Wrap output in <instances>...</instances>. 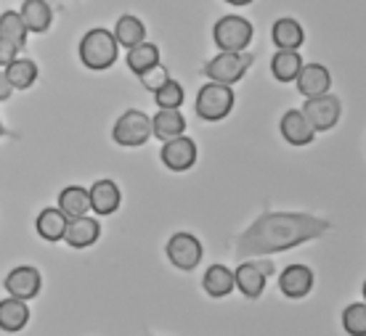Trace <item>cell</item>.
<instances>
[{"instance_id":"29","label":"cell","mask_w":366,"mask_h":336,"mask_svg":"<svg viewBox=\"0 0 366 336\" xmlns=\"http://www.w3.org/2000/svg\"><path fill=\"white\" fill-rule=\"evenodd\" d=\"M342 328L350 336H366V302L348 305L342 312Z\"/></svg>"},{"instance_id":"7","label":"cell","mask_w":366,"mask_h":336,"mask_svg":"<svg viewBox=\"0 0 366 336\" xmlns=\"http://www.w3.org/2000/svg\"><path fill=\"white\" fill-rule=\"evenodd\" d=\"M302 114H305V119L313 125L316 133H327V130H332L337 125L340 114H342V103H340L337 96H330V93L313 96V98L305 101Z\"/></svg>"},{"instance_id":"2","label":"cell","mask_w":366,"mask_h":336,"mask_svg":"<svg viewBox=\"0 0 366 336\" xmlns=\"http://www.w3.org/2000/svg\"><path fill=\"white\" fill-rule=\"evenodd\" d=\"M77 54H80V61H83L85 69H91V72H107L117 61L119 46L109 29L93 27L80 37Z\"/></svg>"},{"instance_id":"30","label":"cell","mask_w":366,"mask_h":336,"mask_svg":"<svg viewBox=\"0 0 366 336\" xmlns=\"http://www.w3.org/2000/svg\"><path fill=\"white\" fill-rule=\"evenodd\" d=\"M183 85L175 80H167L159 91L154 93V103L159 106V109H178L183 103Z\"/></svg>"},{"instance_id":"14","label":"cell","mask_w":366,"mask_h":336,"mask_svg":"<svg viewBox=\"0 0 366 336\" xmlns=\"http://www.w3.org/2000/svg\"><path fill=\"white\" fill-rule=\"evenodd\" d=\"M295 85H297V91H300L305 98L324 96V93H330V88H332V74L324 64H302L297 77H295Z\"/></svg>"},{"instance_id":"35","label":"cell","mask_w":366,"mask_h":336,"mask_svg":"<svg viewBox=\"0 0 366 336\" xmlns=\"http://www.w3.org/2000/svg\"><path fill=\"white\" fill-rule=\"evenodd\" d=\"M9 136V130H6V125H3V119H0V138Z\"/></svg>"},{"instance_id":"17","label":"cell","mask_w":366,"mask_h":336,"mask_svg":"<svg viewBox=\"0 0 366 336\" xmlns=\"http://www.w3.org/2000/svg\"><path fill=\"white\" fill-rule=\"evenodd\" d=\"M19 16L24 19L27 32H35V35H46L54 24V9L48 6V0H24Z\"/></svg>"},{"instance_id":"4","label":"cell","mask_w":366,"mask_h":336,"mask_svg":"<svg viewBox=\"0 0 366 336\" xmlns=\"http://www.w3.org/2000/svg\"><path fill=\"white\" fill-rule=\"evenodd\" d=\"M149 138H152V117L141 109L122 111L112 128V141L122 148H138L149 143Z\"/></svg>"},{"instance_id":"32","label":"cell","mask_w":366,"mask_h":336,"mask_svg":"<svg viewBox=\"0 0 366 336\" xmlns=\"http://www.w3.org/2000/svg\"><path fill=\"white\" fill-rule=\"evenodd\" d=\"M19 51H21V48L14 46L11 40H6V37L0 35V66H9L11 61L19 56Z\"/></svg>"},{"instance_id":"34","label":"cell","mask_w":366,"mask_h":336,"mask_svg":"<svg viewBox=\"0 0 366 336\" xmlns=\"http://www.w3.org/2000/svg\"><path fill=\"white\" fill-rule=\"evenodd\" d=\"M226 3H231V6H247L252 0H226Z\"/></svg>"},{"instance_id":"22","label":"cell","mask_w":366,"mask_h":336,"mask_svg":"<svg viewBox=\"0 0 366 336\" xmlns=\"http://www.w3.org/2000/svg\"><path fill=\"white\" fill-rule=\"evenodd\" d=\"M3 72H6L14 91H29L37 82V77H40L37 64L32 58H24V56H16L9 66H3Z\"/></svg>"},{"instance_id":"26","label":"cell","mask_w":366,"mask_h":336,"mask_svg":"<svg viewBox=\"0 0 366 336\" xmlns=\"http://www.w3.org/2000/svg\"><path fill=\"white\" fill-rule=\"evenodd\" d=\"M125 64L133 74H141L152 69L154 64H159V48L154 43H138V46L128 48V58H125Z\"/></svg>"},{"instance_id":"6","label":"cell","mask_w":366,"mask_h":336,"mask_svg":"<svg viewBox=\"0 0 366 336\" xmlns=\"http://www.w3.org/2000/svg\"><path fill=\"white\" fill-rule=\"evenodd\" d=\"M249 66H252V54L247 51H242V54L220 51L215 58L204 64V77L210 82H220V85H237L247 74Z\"/></svg>"},{"instance_id":"36","label":"cell","mask_w":366,"mask_h":336,"mask_svg":"<svg viewBox=\"0 0 366 336\" xmlns=\"http://www.w3.org/2000/svg\"><path fill=\"white\" fill-rule=\"evenodd\" d=\"M364 302H366V281H364Z\"/></svg>"},{"instance_id":"31","label":"cell","mask_w":366,"mask_h":336,"mask_svg":"<svg viewBox=\"0 0 366 336\" xmlns=\"http://www.w3.org/2000/svg\"><path fill=\"white\" fill-rule=\"evenodd\" d=\"M138 80H141V85H144L149 93H157L167 80H170V74H167L165 64H154L152 69H147V72L138 74Z\"/></svg>"},{"instance_id":"33","label":"cell","mask_w":366,"mask_h":336,"mask_svg":"<svg viewBox=\"0 0 366 336\" xmlns=\"http://www.w3.org/2000/svg\"><path fill=\"white\" fill-rule=\"evenodd\" d=\"M11 93H14V88H11L9 77H6V72H3V66H0V101H9Z\"/></svg>"},{"instance_id":"9","label":"cell","mask_w":366,"mask_h":336,"mask_svg":"<svg viewBox=\"0 0 366 336\" xmlns=\"http://www.w3.org/2000/svg\"><path fill=\"white\" fill-rule=\"evenodd\" d=\"M3 289L9 291V297H16V300H35L40 289H43V275L35 265H19L6 275L3 281Z\"/></svg>"},{"instance_id":"11","label":"cell","mask_w":366,"mask_h":336,"mask_svg":"<svg viewBox=\"0 0 366 336\" xmlns=\"http://www.w3.org/2000/svg\"><path fill=\"white\" fill-rule=\"evenodd\" d=\"M88 201H91V212L107 218V215H114L122 204V193H119V185L109 178H101L88 188Z\"/></svg>"},{"instance_id":"3","label":"cell","mask_w":366,"mask_h":336,"mask_svg":"<svg viewBox=\"0 0 366 336\" xmlns=\"http://www.w3.org/2000/svg\"><path fill=\"white\" fill-rule=\"evenodd\" d=\"M234 88L231 85H220V82H207L202 85L197 93V114L204 122H220L226 119L234 109Z\"/></svg>"},{"instance_id":"15","label":"cell","mask_w":366,"mask_h":336,"mask_svg":"<svg viewBox=\"0 0 366 336\" xmlns=\"http://www.w3.org/2000/svg\"><path fill=\"white\" fill-rule=\"evenodd\" d=\"M101 238V223L91 215H83V218H72L66 220V230H64V241L72 249H88Z\"/></svg>"},{"instance_id":"25","label":"cell","mask_w":366,"mask_h":336,"mask_svg":"<svg viewBox=\"0 0 366 336\" xmlns=\"http://www.w3.org/2000/svg\"><path fill=\"white\" fill-rule=\"evenodd\" d=\"M59 209L66 215V220L83 218L91 212V201H88V188L83 185H66L59 193Z\"/></svg>"},{"instance_id":"13","label":"cell","mask_w":366,"mask_h":336,"mask_svg":"<svg viewBox=\"0 0 366 336\" xmlns=\"http://www.w3.org/2000/svg\"><path fill=\"white\" fill-rule=\"evenodd\" d=\"M271 273L268 265L257 263H242L234 270V286H237L247 300H257L266 289V275Z\"/></svg>"},{"instance_id":"10","label":"cell","mask_w":366,"mask_h":336,"mask_svg":"<svg viewBox=\"0 0 366 336\" xmlns=\"http://www.w3.org/2000/svg\"><path fill=\"white\" fill-rule=\"evenodd\" d=\"M159 159H162V164H165L167 170L186 173V170H192L194 162H197V143L186 136L165 141V143H162V151H159Z\"/></svg>"},{"instance_id":"8","label":"cell","mask_w":366,"mask_h":336,"mask_svg":"<svg viewBox=\"0 0 366 336\" xmlns=\"http://www.w3.org/2000/svg\"><path fill=\"white\" fill-rule=\"evenodd\" d=\"M165 255H167V260L178 268V270H194L202 260L199 238L194 236V233H186V230L173 233L170 241H167V246H165Z\"/></svg>"},{"instance_id":"27","label":"cell","mask_w":366,"mask_h":336,"mask_svg":"<svg viewBox=\"0 0 366 336\" xmlns=\"http://www.w3.org/2000/svg\"><path fill=\"white\" fill-rule=\"evenodd\" d=\"M302 66V58L297 51H276L271 58V72L279 82H295Z\"/></svg>"},{"instance_id":"28","label":"cell","mask_w":366,"mask_h":336,"mask_svg":"<svg viewBox=\"0 0 366 336\" xmlns=\"http://www.w3.org/2000/svg\"><path fill=\"white\" fill-rule=\"evenodd\" d=\"M0 35L6 37V40H11L14 46L24 48L27 46V27H24V19L19 16V11H3L0 14Z\"/></svg>"},{"instance_id":"19","label":"cell","mask_w":366,"mask_h":336,"mask_svg":"<svg viewBox=\"0 0 366 336\" xmlns=\"http://www.w3.org/2000/svg\"><path fill=\"white\" fill-rule=\"evenodd\" d=\"M35 230L37 236L48 241V244H56V241H64V230H66V215L59 207H46L35 220Z\"/></svg>"},{"instance_id":"12","label":"cell","mask_w":366,"mask_h":336,"mask_svg":"<svg viewBox=\"0 0 366 336\" xmlns=\"http://www.w3.org/2000/svg\"><path fill=\"white\" fill-rule=\"evenodd\" d=\"M313 281H316V275H313V270L308 265H290L279 275V289L290 300H302V297L311 294Z\"/></svg>"},{"instance_id":"18","label":"cell","mask_w":366,"mask_h":336,"mask_svg":"<svg viewBox=\"0 0 366 336\" xmlns=\"http://www.w3.org/2000/svg\"><path fill=\"white\" fill-rule=\"evenodd\" d=\"M29 323V307L24 300L6 297L0 300V331L6 334H19Z\"/></svg>"},{"instance_id":"21","label":"cell","mask_w":366,"mask_h":336,"mask_svg":"<svg viewBox=\"0 0 366 336\" xmlns=\"http://www.w3.org/2000/svg\"><path fill=\"white\" fill-rule=\"evenodd\" d=\"M271 37H274V46L279 51H297L305 40V32H302L300 21L292 16H284L279 21H274V29H271Z\"/></svg>"},{"instance_id":"23","label":"cell","mask_w":366,"mask_h":336,"mask_svg":"<svg viewBox=\"0 0 366 336\" xmlns=\"http://www.w3.org/2000/svg\"><path fill=\"white\" fill-rule=\"evenodd\" d=\"M114 40H117V46L122 48H133L138 43H144L147 40V27H144V21L133 14H122L117 19V24H114Z\"/></svg>"},{"instance_id":"1","label":"cell","mask_w":366,"mask_h":336,"mask_svg":"<svg viewBox=\"0 0 366 336\" xmlns=\"http://www.w3.org/2000/svg\"><path fill=\"white\" fill-rule=\"evenodd\" d=\"M332 228L330 220L305 212H263L252 225L237 238V257H268L295 246L321 238Z\"/></svg>"},{"instance_id":"5","label":"cell","mask_w":366,"mask_h":336,"mask_svg":"<svg viewBox=\"0 0 366 336\" xmlns=\"http://www.w3.org/2000/svg\"><path fill=\"white\" fill-rule=\"evenodd\" d=\"M252 21H247L244 16H223L215 21L212 27V40L220 51H231V54H242L247 51V46L252 43Z\"/></svg>"},{"instance_id":"16","label":"cell","mask_w":366,"mask_h":336,"mask_svg":"<svg viewBox=\"0 0 366 336\" xmlns=\"http://www.w3.org/2000/svg\"><path fill=\"white\" fill-rule=\"evenodd\" d=\"M279 128H282L284 141H287L290 146H308L313 138H316L313 125L305 119V114L297 109L287 111V114L282 117V122H279Z\"/></svg>"},{"instance_id":"24","label":"cell","mask_w":366,"mask_h":336,"mask_svg":"<svg viewBox=\"0 0 366 336\" xmlns=\"http://www.w3.org/2000/svg\"><path fill=\"white\" fill-rule=\"evenodd\" d=\"M202 289L207 291L210 297L220 300V297H229L231 291L237 289L234 286V273L226 268V265H210L204 278H202Z\"/></svg>"},{"instance_id":"20","label":"cell","mask_w":366,"mask_h":336,"mask_svg":"<svg viewBox=\"0 0 366 336\" xmlns=\"http://www.w3.org/2000/svg\"><path fill=\"white\" fill-rule=\"evenodd\" d=\"M183 133H186V117L181 114V109H159L152 117V136L159 138L162 143L183 136Z\"/></svg>"}]
</instances>
